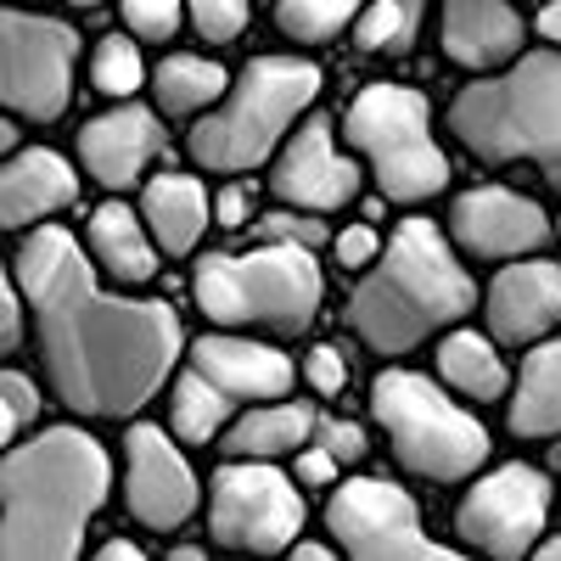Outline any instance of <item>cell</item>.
Segmentation results:
<instances>
[{
  "label": "cell",
  "mask_w": 561,
  "mask_h": 561,
  "mask_svg": "<svg viewBox=\"0 0 561 561\" xmlns=\"http://www.w3.org/2000/svg\"><path fill=\"white\" fill-rule=\"evenodd\" d=\"M23 298L39 320L51 393L79 415H135L180 359L169 304L107 293L62 225H45L18 253Z\"/></svg>",
  "instance_id": "cell-1"
},
{
  "label": "cell",
  "mask_w": 561,
  "mask_h": 561,
  "mask_svg": "<svg viewBox=\"0 0 561 561\" xmlns=\"http://www.w3.org/2000/svg\"><path fill=\"white\" fill-rule=\"evenodd\" d=\"M113 460L79 433L51 427L0 460V556L7 561H68L84 550L90 517L107 505Z\"/></svg>",
  "instance_id": "cell-2"
},
{
  "label": "cell",
  "mask_w": 561,
  "mask_h": 561,
  "mask_svg": "<svg viewBox=\"0 0 561 561\" xmlns=\"http://www.w3.org/2000/svg\"><path fill=\"white\" fill-rule=\"evenodd\" d=\"M472 304H478V287L449 259L438 225L404 219L393 230L388 253H377L370 275L348 298V332L377 354H410L421 337L460 320Z\"/></svg>",
  "instance_id": "cell-3"
},
{
  "label": "cell",
  "mask_w": 561,
  "mask_h": 561,
  "mask_svg": "<svg viewBox=\"0 0 561 561\" xmlns=\"http://www.w3.org/2000/svg\"><path fill=\"white\" fill-rule=\"evenodd\" d=\"M455 135L489 163H539L561 185V57L534 51L500 79L466 84L449 107Z\"/></svg>",
  "instance_id": "cell-4"
},
{
  "label": "cell",
  "mask_w": 561,
  "mask_h": 561,
  "mask_svg": "<svg viewBox=\"0 0 561 561\" xmlns=\"http://www.w3.org/2000/svg\"><path fill=\"white\" fill-rule=\"evenodd\" d=\"M320 96V68L314 62H298V57H253L219 113H208L197 129H192V158L203 169H219V174H242V169H259L270 158V147L287 124Z\"/></svg>",
  "instance_id": "cell-5"
},
{
  "label": "cell",
  "mask_w": 561,
  "mask_h": 561,
  "mask_svg": "<svg viewBox=\"0 0 561 561\" xmlns=\"http://www.w3.org/2000/svg\"><path fill=\"white\" fill-rule=\"evenodd\" d=\"M197 304L219 325H275V332H304L320 314V264L309 248L264 242L253 253H214L197 264Z\"/></svg>",
  "instance_id": "cell-6"
},
{
  "label": "cell",
  "mask_w": 561,
  "mask_h": 561,
  "mask_svg": "<svg viewBox=\"0 0 561 561\" xmlns=\"http://www.w3.org/2000/svg\"><path fill=\"white\" fill-rule=\"evenodd\" d=\"M370 410H377L382 433L393 438V455L404 460V472H415V478L455 483L489 460L483 421H472L460 404H449L415 370H382L377 388H370Z\"/></svg>",
  "instance_id": "cell-7"
},
{
  "label": "cell",
  "mask_w": 561,
  "mask_h": 561,
  "mask_svg": "<svg viewBox=\"0 0 561 561\" xmlns=\"http://www.w3.org/2000/svg\"><path fill=\"white\" fill-rule=\"evenodd\" d=\"M348 140L370 158L382 197L421 203L449 185V158L427 129V96L404 84H365L348 102Z\"/></svg>",
  "instance_id": "cell-8"
},
{
  "label": "cell",
  "mask_w": 561,
  "mask_h": 561,
  "mask_svg": "<svg viewBox=\"0 0 561 561\" xmlns=\"http://www.w3.org/2000/svg\"><path fill=\"white\" fill-rule=\"evenodd\" d=\"M79 34L57 18L0 7V107L23 118H57L73 102Z\"/></svg>",
  "instance_id": "cell-9"
},
{
  "label": "cell",
  "mask_w": 561,
  "mask_h": 561,
  "mask_svg": "<svg viewBox=\"0 0 561 561\" xmlns=\"http://www.w3.org/2000/svg\"><path fill=\"white\" fill-rule=\"evenodd\" d=\"M208 528L230 550L275 556L287 550L304 528V494L293 478H280L270 460H237L214 472V500H208Z\"/></svg>",
  "instance_id": "cell-10"
},
{
  "label": "cell",
  "mask_w": 561,
  "mask_h": 561,
  "mask_svg": "<svg viewBox=\"0 0 561 561\" xmlns=\"http://www.w3.org/2000/svg\"><path fill=\"white\" fill-rule=\"evenodd\" d=\"M337 545L359 561H444L449 550L438 539H427L421 528V511L399 483L382 478H354L332 494V511H325Z\"/></svg>",
  "instance_id": "cell-11"
},
{
  "label": "cell",
  "mask_w": 561,
  "mask_h": 561,
  "mask_svg": "<svg viewBox=\"0 0 561 561\" xmlns=\"http://www.w3.org/2000/svg\"><path fill=\"white\" fill-rule=\"evenodd\" d=\"M545 505H550V489L534 466H500L494 478H483L460 500L455 528L483 556H528L545 528Z\"/></svg>",
  "instance_id": "cell-12"
},
{
  "label": "cell",
  "mask_w": 561,
  "mask_h": 561,
  "mask_svg": "<svg viewBox=\"0 0 561 561\" xmlns=\"http://www.w3.org/2000/svg\"><path fill=\"white\" fill-rule=\"evenodd\" d=\"M124 500L135 511V523H147L158 534L180 528L197 511V478L185 455L169 444L163 427H135L124 444Z\"/></svg>",
  "instance_id": "cell-13"
},
{
  "label": "cell",
  "mask_w": 561,
  "mask_h": 561,
  "mask_svg": "<svg viewBox=\"0 0 561 561\" xmlns=\"http://www.w3.org/2000/svg\"><path fill=\"white\" fill-rule=\"evenodd\" d=\"M354 192H359V169L337 152L332 129L320 118L304 124L275 163V197L293 208H309V214H325V208H343Z\"/></svg>",
  "instance_id": "cell-14"
},
{
  "label": "cell",
  "mask_w": 561,
  "mask_h": 561,
  "mask_svg": "<svg viewBox=\"0 0 561 561\" xmlns=\"http://www.w3.org/2000/svg\"><path fill=\"white\" fill-rule=\"evenodd\" d=\"M455 237L483 259H511V253H539L550 242V225L539 203H528L523 192L478 185V192H466L455 203Z\"/></svg>",
  "instance_id": "cell-15"
},
{
  "label": "cell",
  "mask_w": 561,
  "mask_h": 561,
  "mask_svg": "<svg viewBox=\"0 0 561 561\" xmlns=\"http://www.w3.org/2000/svg\"><path fill=\"white\" fill-rule=\"evenodd\" d=\"M158 152H163V124H158V113L135 107V102L129 107H113L102 118H90L79 129V158H84L90 180L113 185V192L135 185Z\"/></svg>",
  "instance_id": "cell-16"
},
{
  "label": "cell",
  "mask_w": 561,
  "mask_h": 561,
  "mask_svg": "<svg viewBox=\"0 0 561 561\" xmlns=\"http://www.w3.org/2000/svg\"><path fill=\"white\" fill-rule=\"evenodd\" d=\"M483 309H489V325L500 343H528L550 332V325H561V270L545 259L500 270Z\"/></svg>",
  "instance_id": "cell-17"
},
{
  "label": "cell",
  "mask_w": 561,
  "mask_h": 561,
  "mask_svg": "<svg viewBox=\"0 0 561 561\" xmlns=\"http://www.w3.org/2000/svg\"><path fill=\"white\" fill-rule=\"evenodd\" d=\"M192 365L230 399H280L293 388V359L248 337H197Z\"/></svg>",
  "instance_id": "cell-18"
},
{
  "label": "cell",
  "mask_w": 561,
  "mask_h": 561,
  "mask_svg": "<svg viewBox=\"0 0 561 561\" xmlns=\"http://www.w3.org/2000/svg\"><path fill=\"white\" fill-rule=\"evenodd\" d=\"M79 197V174L68 169V158L28 147L12 163H0V230H18L28 219H45Z\"/></svg>",
  "instance_id": "cell-19"
},
{
  "label": "cell",
  "mask_w": 561,
  "mask_h": 561,
  "mask_svg": "<svg viewBox=\"0 0 561 561\" xmlns=\"http://www.w3.org/2000/svg\"><path fill=\"white\" fill-rule=\"evenodd\" d=\"M523 18L505 0H449L444 7V57L460 68H494L517 57Z\"/></svg>",
  "instance_id": "cell-20"
},
{
  "label": "cell",
  "mask_w": 561,
  "mask_h": 561,
  "mask_svg": "<svg viewBox=\"0 0 561 561\" xmlns=\"http://www.w3.org/2000/svg\"><path fill=\"white\" fill-rule=\"evenodd\" d=\"M140 214H147L152 237L163 253H192L203 242V230L214 219L208 208V192L192 180V174H158L147 185V203H140Z\"/></svg>",
  "instance_id": "cell-21"
},
{
  "label": "cell",
  "mask_w": 561,
  "mask_h": 561,
  "mask_svg": "<svg viewBox=\"0 0 561 561\" xmlns=\"http://www.w3.org/2000/svg\"><path fill=\"white\" fill-rule=\"evenodd\" d=\"M90 253L102 259V270L124 287H140V280L158 275V248L147 242V230L140 219L124 208V203H107L90 214Z\"/></svg>",
  "instance_id": "cell-22"
},
{
  "label": "cell",
  "mask_w": 561,
  "mask_h": 561,
  "mask_svg": "<svg viewBox=\"0 0 561 561\" xmlns=\"http://www.w3.org/2000/svg\"><path fill=\"white\" fill-rule=\"evenodd\" d=\"M511 433L517 438L561 433V343H539L523 359L517 393H511Z\"/></svg>",
  "instance_id": "cell-23"
},
{
  "label": "cell",
  "mask_w": 561,
  "mask_h": 561,
  "mask_svg": "<svg viewBox=\"0 0 561 561\" xmlns=\"http://www.w3.org/2000/svg\"><path fill=\"white\" fill-rule=\"evenodd\" d=\"M304 438H314V410H309V404H280V399H270L264 410L242 415L237 427H230L225 449L237 455V460H275V455L304 449Z\"/></svg>",
  "instance_id": "cell-24"
},
{
  "label": "cell",
  "mask_w": 561,
  "mask_h": 561,
  "mask_svg": "<svg viewBox=\"0 0 561 561\" xmlns=\"http://www.w3.org/2000/svg\"><path fill=\"white\" fill-rule=\"evenodd\" d=\"M438 370L449 377V388L472 393V399L505 393V359H500V348H494L489 337H478V332L444 337V343H438Z\"/></svg>",
  "instance_id": "cell-25"
},
{
  "label": "cell",
  "mask_w": 561,
  "mask_h": 561,
  "mask_svg": "<svg viewBox=\"0 0 561 561\" xmlns=\"http://www.w3.org/2000/svg\"><path fill=\"white\" fill-rule=\"evenodd\" d=\"M158 107L163 113H197L214 96H225V68L208 57H163L158 68Z\"/></svg>",
  "instance_id": "cell-26"
},
{
  "label": "cell",
  "mask_w": 561,
  "mask_h": 561,
  "mask_svg": "<svg viewBox=\"0 0 561 561\" xmlns=\"http://www.w3.org/2000/svg\"><path fill=\"white\" fill-rule=\"evenodd\" d=\"M225 404H230V393H219L203 370L192 365V370L174 382V433L192 438V444H208V438L225 427Z\"/></svg>",
  "instance_id": "cell-27"
},
{
  "label": "cell",
  "mask_w": 561,
  "mask_h": 561,
  "mask_svg": "<svg viewBox=\"0 0 561 561\" xmlns=\"http://www.w3.org/2000/svg\"><path fill=\"white\" fill-rule=\"evenodd\" d=\"M354 12H359V0H275V23L309 45L343 34Z\"/></svg>",
  "instance_id": "cell-28"
},
{
  "label": "cell",
  "mask_w": 561,
  "mask_h": 561,
  "mask_svg": "<svg viewBox=\"0 0 561 561\" xmlns=\"http://www.w3.org/2000/svg\"><path fill=\"white\" fill-rule=\"evenodd\" d=\"M421 23V0H377L365 18H359V51H404L410 34Z\"/></svg>",
  "instance_id": "cell-29"
},
{
  "label": "cell",
  "mask_w": 561,
  "mask_h": 561,
  "mask_svg": "<svg viewBox=\"0 0 561 561\" xmlns=\"http://www.w3.org/2000/svg\"><path fill=\"white\" fill-rule=\"evenodd\" d=\"M140 79H147V68H140V51H135V39L124 34H107L96 45V57H90V84L107 90V96H135Z\"/></svg>",
  "instance_id": "cell-30"
},
{
  "label": "cell",
  "mask_w": 561,
  "mask_h": 561,
  "mask_svg": "<svg viewBox=\"0 0 561 561\" xmlns=\"http://www.w3.org/2000/svg\"><path fill=\"white\" fill-rule=\"evenodd\" d=\"M185 12H192L197 34L214 45H230L248 28V0H185Z\"/></svg>",
  "instance_id": "cell-31"
},
{
  "label": "cell",
  "mask_w": 561,
  "mask_h": 561,
  "mask_svg": "<svg viewBox=\"0 0 561 561\" xmlns=\"http://www.w3.org/2000/svg\"><path fill=\"white\" fill-rule=\"evenodd\" d=\"M39 415V393L28 377H18V370H0V449L12 444V433L23 427V421Z\"/></svg>",
  "instance_id": "cell-32"
},
{
  "label": "cell",
  "mask_w": 561,
  "mask_h": 561,
  "mask_svg": "<svg viewBox=\"0 0 561 561\" xmlns=\"http://www.w3.org/2000/svg\"><path fill=\"white\" fill-rule=\"evenodd\" d=\"M124 23L140 39H169L180 28V0H124Z\"/></svg>",
  "instance_id": "cell-33"
},
{
  "label": "cell",
  "mask_w": 561,
  "mask_h": 561,
  "mask_svg": "<svg viewBox=\"0 0 561 561\" xmlns=\"http://www.w3.org/2000/svg\"><path fill=\"white\" fill-rule=\"evenodd\" d=\"M264 242H293V248L320 253L325 248V225H320V214H270L264 219Z\"/></svg>",
  "instance_id": "cell-34"
},
{
  "label": "cell",
  "mask_w": 561,
  "mask_h": 561,
  "mask_svg": "<svg viewBox=\"0 0 561 561\" xmlns=\"http://www.w3.org/2000/svg\"><path fill=\"white\" fill-rule=\"evenodd\" d=\"M314 444H320L325 455H332L337 466L365 455V438H359V427H354V421H314Z\"/></svg>",
  "instance_id": "cell-35"
},
{
  "label": "cell",
  "mask_w": 561,
  "mask_h": 561,
  "mask_svg": "<svg viewBox=\"0 0 561 561\" xmlns=\"http://www.w3.org/2000/svg\"><path fill=\"white\" fill-rule=\"evenodd\" d=\"M332 248H337V264H343V270H365V264H377V253H382V248H377V230H370V225H348Z\"/></svg>",
  "instance_id": "cell-36"
},
{
  "label": "cell",
  "mask_w": 561,
  "mask_h": 561,
  "mask_svg": "<svg viewBox=\"0 0 561 561\" xmlns=\"http://www.w3.org/2000/svg\"><path fill=\"white\" fill-rule=\"evenodd\" d=\"M309 382H314V393H343V382H348V365H343V354L337 348H309Z\"/></svg>",
  "instance_id": "cell-37"
},
{
  "label": "cell",
  "mask_w": 561,
  "mask_h": 561,
  "mask_svg": "<svg viewBox=\"0 0 561 561\" xmlns=\"http://www.w3.org/2000/svg\"><path fill=\"white\" fill-rule=\"evenodd\" d=\"M18 332H23V314H18V298H12L7 270H0V354L18 348Z\"/></svg>",
  "instance_id": "cell-38"
},
{
  "label": "cell",
  "mask_w": 561,
  "mask_h": 561,
  "mask_svg": "<svg viewBox=\"0 0 561 561\" xmlns=\"http://www.w3.org/2000/svg\"><path fill=\"white\" fill-rule=\"evenodd\" d=\"M248 214H253V192L248 185H225L219 203H214V219L219 225H248Z\"/></svg>",
  "instance_id": "cell-39"
},
{
  "label": "cell",
  "mask_w": 561,
  "mask_h": 561,
  "mask_svg": "<svg viewBox=\"0 0 561 561\" xmlns=\"http://www.w3.org/2000/svg\"><path fill=\"white\" fill-rule=\"evenodd\" d=\"M332 478H337V460L325 455L320 444L298 455V483H332Z\"/></svg>",
  "instance_id": "cell-40"
},
{
  "label": "cell",
  "mask_w": 561,
  "mask_h": 561,
  "mask_svg": "<svg viewBox=\"0 0 561 561\" xmlns=\"http://www.w3.org/2000/svg\"><path fill=\"white\" fill-rule=\"evenodd\" d=\"M539 34H545V39H556V45H561V0H550V7H545V12H539Z\"/></svg>",
  "instance_id": "cell-41"
},
{
  "label": "cell",
  "mask_w": 561,
  "mask_h": 561,
  "mask_svg": "<svg viewBox=\"0 0 561 561\" xmlns=\"http://www.w3.org/2000/svg\"><path fill=\"white\" fill-rule=\"evenodd\" d=\"M102 556H113V561H129V556H140V550H135V545H129V539H113V545H107V550H102Z\"/></svg>",
  "instance_id": "cell-42"
},
{
  "label": "cell",
  "mask_w": 561,
  "mask_h": 561,
  "mask_svg": "<svg viewBox=\"0 0 561 561\" xmlns=\"http://www.w3.org/2000/svg\"><path fill=\"white\" fill-rule=\"evenodd\" d=\"M12 140H18V124H7V118H0V152H7Z\"/></svg>",
  "instance_id": "cell-43"
},
{
  "label": "cell",
  "mask_w": 561,
  "mask_h": 561,
  "mask_svg": "<svg viewBox=\"0 0 561 561\" xmlns=\"http://www.w3.org/2000/svg\"><path fill=\"white\" fill-rule=\"evenodd\" d=\"M539 556H545V561H561V539H550V545H539Z\"/></svg>",
  "instance_id": "cell-44"
},
{
  "label": "cell",
  "mask_w": 561,
  "mask_h": 561,
  "mask_svg": "<svg viewBox=\"0 0 561 561\" xmlns=\"http://www.w3.org/2000/svg\"><path fill=\"white\" fill-rule=\"evenodd\" d=\"M73 7H102V0H73Z\"/></svg>",
  "instance_id": "cell-45"
}]
</instances>
